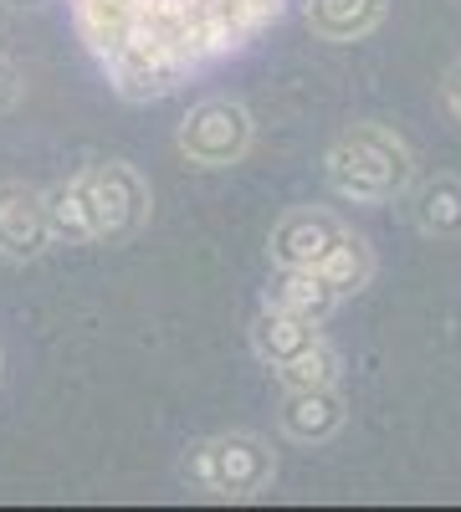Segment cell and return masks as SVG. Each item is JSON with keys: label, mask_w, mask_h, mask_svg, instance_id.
Returning a JSON list of instances; mask_svg holds the SVG:
<instances>
[{"label": "cell", "mask_w": 461, "mask_h": 512, "mask_svg": "<svg viewBox=\"0 0 461 512\" xmlns=\"http://www.w3.org/2000/svg\"><path fill=\"white\" fill-rule=\"evenodd\" d=\"M282 0H72L108 77L129 93H170L205 62L257 36Z\"/></svg>", "instance_id": "1"}, {"label": "cell", "mask_w": 461, "mask_h": 512, "mask_svg": "<svg viewBox=\"0 0 461 512\" xmlns=\"http://www.w3.org/2000/svg\"><path fill=\"white\" fill-rule=\"evenodd\" d=\"M323 169H328V185L339 190L344 200H359V205L395 200L415 180V159H410L405 139L390 134V128H374V123L344 134L339 144L328 149Z\"/></svg>", "instance_id": "2"}, {"label": "cell", "mask_w": 461, "mask_h": 512, "mask_svg": "<svg viewBox=\"0 0 461 512\" xmlns=\"http://www.w3.org/2000/svg\"><path fill=\"white\" fill-rule=\"evenodd\" d=\"M251 123L236 103H205L190 123H185V154L205 159V164H226L246 149Z\"/></svg>", "instance_id": "3"}, {"label": "cell", "mask_w": 461, "mask_h": 512, "mask_svg": "<svg viewBox=\"0 0 461 512\" xmlns=\"http://www.w3.org/2000/svg\"><path fill=\"white\" fill-rule=\"evenodd\" d=\"M344 226L333 221V216H318V210H298V216H287L282 231H277V256L298 272V267H323L333 251L344 246Z\"/></svg>", "instance_id": "4"}, {"label": "cell", "mask_w": 461, "mask_h": 512, "mask_svg": "<svg viewBox=\"0 0 461 512\" xmlns=\"http://www.w3.org/2000/svg\"><path fill=\"white\" fill-rule=\"evenodd\" d=\"M410 221L431 241H461V180L431 175L410 190Z\"/></svg>", "instance_id": "5"}, {"label": "cell", "mask_w": 461, "mask_h": 512, "mask_svg": "<svg viewBox=\"0 0 461 512\" xmlns=\"http://www.w3.org/2000/svg\"><path fill=\"white\" fill-rule=\"evenodd\" d=\"M385 16V0H308V21L328 41H354L369 36Z\"/></svg>", "instance_id": "6"}, {"label": "cell", "mask_w": 461, "mask_h": 512, "mask_svg": "<svg viewBox=\"0 0 461 512\" xmlns=\"http://www.w3.org/2000/svg\"><path fill=\"white\" fill-rule=\"evenodd\" d=\"M339 420H344V405H339V395L328 390H298L287 400V410H282V425L298 441H323V436H333L339 431Z\"/></svg>", "instance_id": "7"}, {"label": "cell", "mask_w": 461, "mask_h": 512, "mask_svg": "<svg viewBox=\"0 0 461 512\" xmlns=\"http://www.w3.org/2000/svg\"><path fill=\"white\" fill-rule=\"evenodd\" d=\"M333 287H339V297H349V292H359L364 282H369V272H374V262H369V246L359 241V236H344V246L328 256V262L318 267Z\"/></svg>", "instance_id": "8"}, {"label": "cell", "mask_w": 461, "mask_h": 512, "mask_svg": "<svg viewBox=\"0 0 461 512\" xmlns=\"http://www.w3.org/2000/svg\"><path fill=\"white\" fill-rule=\"evenodd\" d=\"M282 374L298 384V390H323V384H333V374H339V359H333L328 344H313V349H303L298 359H287Z\"/></svg>", "instance_id": "9"}, {"label": "cell", "mask_w": 461, "mask_h": 512, "mask_svg": "<svg viewBox=\"0 0 461 512\" xmlns=\"http://www.w3.org/2000/svg\"><path fill=\"white\" fill-rule=\"evenodd\" d=\"M441 103H446V113L461 123V62H456V67L441 77Z\"/></svg>", "instance_id": "10"}]
</instances>
